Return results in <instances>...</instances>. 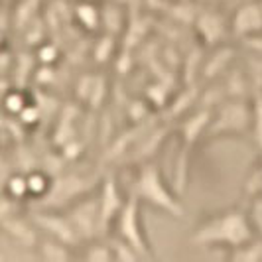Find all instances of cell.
Wrapping results in <instances>:
<instances>
[{
  "label": "cell",
  "mask_w": 262,
  "mask_h": 262,
  "mask_svg": "<svg viewBox=\"0 0 262 262\" xmlns=\"http://www.w3.org/2000/svg\"><path fill=\"white\" fill-rule=\"evenodd\" d=\"M108 243H111V249H113V254H115V260L118 262H136L142 260V256L132 249L126 241H122L120 236L117 235H108Z\"/></svg>",
  "instance_id": "cell-19"
},
{
  "label": "cell",
  "mask_w": 262,
  "mask_h": 262,
  "mask_svg": "<svg viewBox=\"0 0 262 262\" xmlns=\"http://www.w3.org/2000/svg\"><path fill=\"white\" fill-rule=\"evenodd\" d=\"M128 193L136 195L142 203L154 207V209H160L162 213L170 215L173 219L182 221L185 217V207L180 201V193L176 189L171 191L170 185L164 180V173L160 170V166L154 160L138 166V170L132 178Z\"/></svg>",
  "instance_id": "cell-2"
},
{
  "label": "cell",
  "mask_w": 262,
  "mask_h": 262,
  "mask_svg": "<svg viewBox=\"0 0 262 262\" xmlns=\"http://www.w3.org/2000/svg\"><path fill=\"white\" fill-rule=\"evenodd\" d=\"M235 57H236V50L233 46H229L225 41L219 43V46H215L209 57H203V66H201V71H199L201 79L205 83L221 79L236 63Z\"/></svg>",
  "instance_id": "cell-12"
},
{
  "label": "cell",
  "mask_w": 262,
  "mask_h": 262,
  "mask_svg": "<svg viewBox=\"0 0 262 262\" xmlns=\"http://www.w3.org/2000/svg\"><path fill=\"white\" fill-rule=\"evenodd\" d=\"M4 195L12 197L16 201H26L30 199L28 191V176L24 171L14 170L6 180H4Z\"/></svg>",
  "instance_id": "cell-18"
},
{
  "label": "cell",
  "mask_w": 262,
  "mask_h": 262,
  "mask_svg": "<svg viewBox=\"0 0 262 262\" xmlns=\"http://www.w3.org/2000/svg\"><path fill=\"white\" fill-rule=\"evenodd\" d=\"M254 236L247 203L211 213L193 227L187 241L197 249H225L241 247Z\"/></svg>",
  "instance_id": "cell-1"
},
{
  "label": "cell",
  "mask_w": 262,
  "mask_h": 262,
  "mask_svg": "<svg viewBox=\"0 0 262 262\" xmlns=\"http://www.w3.org/2000/svg\"><path fill=\"white\" fill-rule=\"evenodd\" d=\"M140 205H142V201L136 195L128 193L126 203H124V207L118 213L117 221H115V227H113L115 233L113 235L126 241L132 249L142 256V260H154L156 254H154V250L148 243V236H146L144 221H142V215H140Z\"/></svg>",
  "instance_id": "cell-5"
},
{
  "label": "cell",
  "mask_w": 262,
  "mask_h": 262,
  "mask_svg": "<svg viewBox=\"0 0 262 262\" xmlns=\"http://www.w3.org/2000/svg\"><path fill=\"white\" fill-rule=\"evenodd\" d=\"M252 140L256 148L262 152V95H254L252 97Z\"/></svg>",
  "instance_id": "cell-21"
},
{
  "label": "cell",
  "mask_w": 262,
  "mask_h": 262,
  "mask_svg": "<svg viewBox=\"0 0 262 262\" xmlns=\"http://www.w3.org/2000/svg\"><path fill=\"white\" fill-rule=\"evenodd\" d=\"M99 203H101V223H103V235L108 236V231L115 227L118 213L122 211L126 197L122 195V189L118 185V178L115 171H106L101 180V185L97 187Z\"/></svg>",
  "instance_id": "cell-8"
},
{
  "label": "cell",
  "mask_w": 262,
  "mask_h": 262,
  "mask_svg": "<svg viewBox=\"0 0 262 262\" xmlns=\"http://www.w3.org/2000/svg\"><path fill=\"white\" fill-rule=\"evenodd\" d=\"M30 103L26 93L20 89H12V91H4V111L8 117H18L26 105Z\"/></svg>",
  "instance_id": "cell-20"
},
{
  "label": "cell",
  "mask_w": 262,
  "mask_h": 262,
  "mask_svg": "<svg viewBox=\"0 0 262 262\" xmlns=\"http://www.w3.org/2000/svg\"><path fill=\"white\" fill-rule=\"evenodd\" d=\"M231 34L238 39H245L262 32V0H247L241 2L231 16Z\"/></svg>",
  "instance_id": "cell-9"
},
{
  "label": "cell",
  "mask_w": 262,
  "mask_h": 262,
  "mask_svg": "<svg viewBox=\"0 0 262 262\" xmlns=\"http://www.w3.org/2000/svg\"><path fill=\"white\" fill-rule=\"evenodd\" d=\"M36 57H38V61L41 66H53L57 61V57H59V50H57V46L46 41V43H41L38 48Z\"/></svg>",
  "instance_id": "cell-23"
},
{
  "label": "cell",
  "mask_w": 262,
  "mask_h": 262,
  "mask_svg": "<svg viewBox=\"0 0 262 262\" xmlns=\"http://www.w3.org/2000/svg\"><path fill=\"white\" fill-rule=\"evenodd\" d=\"M75 18L81 26L89 32L99 30V26H103V14L99 10L97 2H75Z\"/></svg>",
  "instance_id": "cell-16"
},
{
  "label": "cell",
  "mask_w": 262,
  "mask_h": 262,
  "mask_svg": "<svg viewBox=\"0 0 262 262\" xmlns=\"http://www.w3.org/2000/svg\"><path fill=\"white\" fill-rule=\"evenodd\" d=\"M247 207H249V217L250 223H252V229H254V235L262 238V195L249 201Z\"/></svg>",
  "instance_id": "cell-22"
},
{
  "label": "cell",
  "mask_w": 262,
  "mask_h": 262,
  "mask_svg": "<svg viewBox=\"0 0 262 262\" xmlns=\"http://www.w3.org/2000/svg\"><path fill=\"white\" fill-rule=\"evenodd\" d=\"M77 233L81 247L91 243L95 238H105L103 235V223H101V203L99 193L91 191L87 195L79 197L69 207L63 209Z\"/></svg>",
  "instance_id": "cell-6"
},
{
  "label": "cell",
  "mask_w": 262,
  "mask_h": 262,
  "mask_svg": "<svg viewBox=\"0 0 262 262\" xmlns=\"http://www.w3.org/2000/svg\"><path fill=\"white\" fill-rule=\"evenodd\" d=\"M225 258L231 262H262V238L254 235L241 247L227 250Z\"/></svg>",
  "instance_id": "cell-14"
},
{
  "label": "cell",
  "mask_w": 262,
  "mask_h": 262,
  "mask_svg": "<svg viewBox=\"0 0 262 262\" xmlns=\"http://www.w3.org/2000/svg\"><path fill=\"white\" fill-rule=\"evenodd\" d=\"M209 120V108H193V113H187V117L180 124V152L176 158V173H173V189L180 195H184L187 189L191 154H193L195 146L199 144V140L205 138Z\"/></svg>",
  "instance_id": "cell-3"
},
{
  "label": "cell",
  "mask_w": 262,
  "mask_h": 262,
  "mask_svg": "<svg viewBox=\"0 0 262 262\" xmlns=\"http://www.w3.org/2000/svg\"><path fill=\"white\" fill-rule=\"evenodd\" d=\"M83 252L79 254L83 260L89 262H111L115 260V254L111 249V243H108V236L106 238H95L91 243L83 245Z\"/></svg>",
  "instance_id": "cell-17"
},
{
  "label": "cell",
  "mask_w": 262,
  "mask_h": 262,
  "mask_svg": "<svg viewBox=\"0 0 262 262\" xmlns=\"http://www.w3.org/2000/svg\"><path fill=\"white\" fill-rule=\"evenodd\" d=\"M18 120L26 126V128H30V126H36L39 120H41V108H39L38 105H34V103H28L26 108L18 115Z\"/></svg>",
  "instance_id": "cell-24"
},
{
  "label": "cell",
  "mask_w": 262,
  "mask_h": 262,
  "mask_svg": "<svg viewBox=\"0 0 262 262\" xmlns=\"http://www.w3.org/2000/svg\"><path fill=\"white\" fill-rule=\"evenodd\" d=\"M195 30L199 38L203 39V43H207L209 48H215L225 41L227 32H231V26L225 22V18L215 8L205 4V8L201 12H197L195 16Z\"/></svg>",
  "instance_id": "cell-11"
},
{
  "label": "cell",
  "mask_w": 262,
  "mask_h": 262,
  "mask_svg": "<svg viewBox=\"0 0 262 262\" xmlns=\"http://www.w3.org/2000/svg\"><path fill=\"white\" fill-rule=\"evenodd\" d=\"M199 2H203V4H211V2H215V0H199Z\"/></svg>",
  "instance_id": "cell-26"
},
{
  "label": "cell",
  "mask_w": 262,
  "mask_h": 262,
  "mask_svg": "<svg viewBox=\"0 0 262 262\" xmlns=\"http://www.w3.org/2000/svg\"><path fill=\"white\" fill-rule=\"evenodd\" d=\"M77 2H99V0H77Z\"/></svg>",
  "instance_id": "cell-27"
},
{
  "label": "cell",
  "mask_w": 262,
  "mask_h": 262,
  "mask_svg": "<svg viewBox=\"0 0 262 262\" xmlns=\"http://www.w3.org/2000/svg\"><path fill=\"white\" fill-rule=\"evenodd\" d=\"M241 46L243 50L249 53H254V55H260L262 57V32L258 34H252L249 38L241 39Z\"/></svg>",
  "instance_id": "cell-25"
},
{
  "label": "cell",
  "mask_w": 262,
  "mask_h": 262,
  "mask_svg": "<svg viewBox=\"0 0 262 262\" xmlns=\"http://www.w3.org/2000/svg\"><path fill=\"white\" fill-rule=\"evenodd\" d=\"M252 128V99H227L211 111L205 140L233 138L250 134Z\"/></svg>",
  "instance_id": "cell-4"
},
{
  "label": "cell",
  "mask_w": 262,
  "mask_h": 262,
  "mask_svg": "<svg viewBox=\"0 0 262 262\" xmlns=\"http://www.w3.org/2000/svg\"><path fill=\"white\" fill-rule=\"evenodd\" d=\"M28 215H30L32 223L36 225L39 235L59 238L71 247H81V241H79L77 233H75L66 211L50 209V207H34Z\"/></svg>",
  "instance_id": "cell-7"
},
{
  "label": "cell",
  "mask_w": 262,
  "mask_h": 262,
  "mask_svg": "<svg viewBox=\"0 0 262 262\" xmlns=\"http://www.w3.org/2000/svg\"><path fill=\"white\" fill-rule=\"evenodd\" d=\"M26 176H28V191H30V199L41 201L43 197L52 191V185H53L52 173H48L46 170H39V168H34V170L26 171Z\"/></svg>",
  "instance_id": "cell-15"
},
{
  "label": "cell",
  "mask_w": 262,
  "mask_h": 262,
  "mask_svg": "<svg viewBox=\"0 0 262 262\" xmlns=\"http://www.w3.org/2000/svg\"><path fill=\"white\" fill-rule=\"evenodd\" d=\"M2 233L20 249H36L39 241V231L32 223L30 215H2Z\"/></svg>",
  "instance_id": "cell-10"
},
{
  "label": "cell",
  "mask_w": 262,
  "mask_h": 262,
  "mask_svg": "<svg viewBox=\"0 0 262 262\" xmlns=\"http://www.w3.org/2000/svg\"><path fill=\"white\" fill-rule=\"evenodd\" d=\"M36 256L41 262H69L77 254H75V247L67 245L63 241L48 235H39V241L36 245Z\"/></svg>",
  "instance_id": "cell-13"
}]
</instances>
